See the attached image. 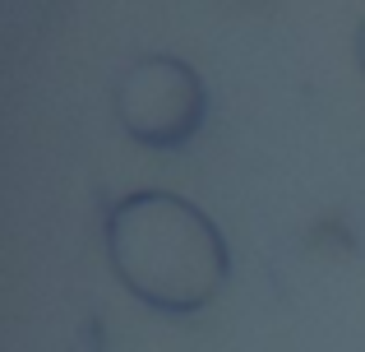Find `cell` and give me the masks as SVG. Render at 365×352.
<instances>
[{
  "label": "cell",
  "mask_w": 365,
  "mask_h": 352,
  "mask_svg": "<svg viewBox=\"0 0 365 352\" xmlns=\"http://www.w3.org/2000/svg\"><path fill=\"white\" fill-rule=\"evenodd\" d=\"M102 236L120 288L162 316L204 311L232 273V251L217 223L171 190L120 195L107 208Z\"/></svg>",
  "instance_id": "6da1fadb"
},
{
  "label": "cell",
  "mask_w": 365,
  "mask_h": 352,
  "mask_svg": "<svg viewBox=\"0 0 365 352\" xmlns=\"http://www.w3.org/2000/svg\"><path fill=\"white\" fill-rule=\"evenodd\" d=\"M116 121L143 149H185L208 111L204 79L176 56H143L116 79Z\"/></svg>",
  "instance_id": "7a4b0ae2"
},
{
  "label": "cell",
  "mask_w": 365,
  "mask_h": 352,
  "mask_svg": "<svg viewBox=\"0 0 365 352\" xmlns=\"http://www.w3.org/2000/svg\"><path fill=\"white\" fill-rule=\"evenodd\" d=\"M356 61H361V70H365V19H361V28H356Z\"/></svg>",
  "instance_id": "3957f363"
}]
</instances>
